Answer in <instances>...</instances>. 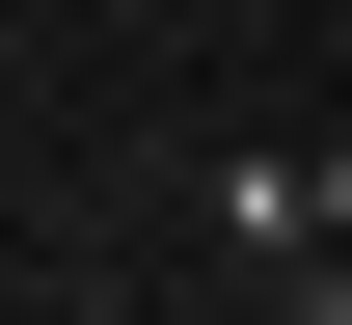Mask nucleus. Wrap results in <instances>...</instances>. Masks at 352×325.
I'll return each instance as SVG.
<instances>
[{
    "label": "nucleus",
    "mask_w": 352,
    "mask_h": 325,
    "mask_svg": "<svg viewBox=\"0 0 352 325\" xmlns=\"http://www.w3.org/2000/svg\"><path fill=\"white\" fill-rule=\"evenodd\" d=\"M298 325H352V244H298Z\"/></svg>",
    "instance_id": "1"
},
{
    "label": "nucleus",
    "mask_w": 352,
    "mask_h": 325,
    "mask_svg": "<svg viewBox=\"0 0 352 325\" xmlns=\"http://www.w3.org/2000/svg\"><path fill=\"white\" fill-rule=\"evenodd\" d=\"M325 54H352V0H325Z\"/></svg>",
    "instance_id": "2"
}]
</instances>
